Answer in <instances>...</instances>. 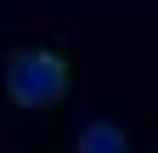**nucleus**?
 <instances>
[{
	"label": "nucleus",
	"instance_id": "f03ea898",
	"mask_svg": "<svg viewBox=\"0 0 158 153\" xmlns=\"http://www.w3.org/2000/svg\"><path fill=\"white\" fill-rule=\"evenodd\" d=\"M79 153H124V130L118 125H85L79 130Z\"/></svg>",
	"mask_w": 158,
	"mask_h": 153
},
{
	"label": "nucleus",
	"instance_id": "f257e3e1",
	"mask_svg": "<svg viewBox=\"0 0 158 153\" xmlns=\"http://www.w3.org/2000/svg\"><path fill=\"white\" fill-rule=\"evenodd\" d=\"M6 91L17 108H56L68 97V63L56 51H17L6 63Z\"/></svg>",
	"mask_w": 158,
	"mask_h": 153
}]
</instances>
